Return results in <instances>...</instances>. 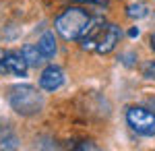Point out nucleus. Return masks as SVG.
<instances>
[{
	"mask_svg": "<svg viewBox=\"0 0 155 151\" xmlns=\"http://www.w3.org/2000/svg\"><path fill=\"white\" fill-rule=\"evenodd\" d=\"M81 48L95 54H110L120 42V29L114 23H106L101 19L91 21L81 35Z\"/></svg>",
	"mask_w": 155,
	"mask_h": 151,
	"instance_id": "nucleus-1",
	"label": "nucleus"
},
{
	"mask_svg": "<svg viewBox=\"0 0 155 151\" xmlns=\"http://www.w3.org/2000/svg\"><path fill=\"white\" fill-rule=\"evenodd\" d=\"M8 104L11 108L21 114V116H33V114H39L41 108H44V97L41 93L37 91L33 85H15L8 93Z\"/></svg>",
	"mask_w": 155,
	"mask_h": 151,
	"instance_id": "nucleus-2",
	"label": "nucleus"
},
{
	"mask_svg": "<svg viewBox=\"0 0 155 151\" xmlns=\"http://www.w3.org/2000/svg\"><path fill=\"white\" fill-rule=\"evenodd\" d=\"M89 23H91V17L87 15V11L79 6H71L56 17L54 27L64 39H81V35L85 33Z\"/></svg>",
	"mask_w": 155,
	"mask_h": 151,
	"instance_id": "nucleus-3",
	"label": "nucleus"
},
{
	"mask_svg": "<svg viewBox=\"0 0 155 151\" xmlns=\"http://www.w3.org/2000/svg\"><path fill=\"white\" fill-rule=\"evenodd\" d=\"M126 124L141 137H155V114L141 106H130L126 110Z\"/></svg>",
	"mask_w": 155,
	"mask_h": 151,
	"instance_id": "nucleus-4",
	"label": "nucleus"
},
{
	"mask_svg": "<svg viewBox=\"0 0 155 151\" xmlns=\"http://www.w3.org/2000/svg\"><path fill=\"white\" fill-rule=\"evenodd\" d=\"M29 62L19 50H0V75H15L25 77Z\"/></svg>",
	"mask_w": 155,
	"mask_h": 151,
	"instance_id": "nucleus-5",
	"label": "nucleus"
},
{
	"mask_svg": "<svg viewBox=\"0 0 155 151\" xmlns=\"http://www.w3.org/2000/svg\"><path fill=\"white\" fill-rule=\"evenodd\" d=\"M62 85H64V72H62L60 66L50 64V66H46V69L41 70V75H39V87L44 91H58Z\"/></svg>",
	"mask_w": 155,
	"mask_h": 151,
	"instance_id": "nucleus-6",
	"label": "nucleus"
},
{
	"mask_svg": "<svg viewBox=\"0 0 155 151\" xmlns=\"http://www.w3.org/2000/svg\"><path fill=\"white\" fill-rule=\"evenodd\" d=\"M37 48L41 50V54L46 56V60L52 58V56L56 54V39H54V33L46 31V33L39 37V42H37Z\"/></svg>",
	"mask_w": 155,
	"mask_h": 151,
	"instance_id": "nucleus-7",
	"label": "nucleus"
},
{
	"mask_svg": "<svg viewBox=\"0 0 155 151\" xmlns=\"http://www.w3.org/2000/svg\"><path fill=\"white\" fill-rule=\"evenodd\" d=\"M21 52H23L25 58H27L29 66H39V64H44V60H46V56L41 54V50L37 48V44H35V46H33V44H29V46H25Z\"/></svg>",
	"mask_w": 155,
	"mask_h": 151,
	"instance_id": "nucleus-8",
	"label": "nucleus"
},
{
	"mask_svg": "<svg viewBox=\"0 0 155 151\" xmlns=\"http://www.w3.org/2000/svg\"><path fill=\"white\" fill-rule=\"evenodd\" d=\"M126 15H128L130 19H143V17L149 15V11H147L145 4H130V6L126 8Z\"/></svg>",
	"mask_w": 155,
	"mask_h": 151,
	"instance_id": "nucleus-9",
	"label": "nucleus"
},
{
	"mask_svg": "<svg viewBox=\"0 0 155 151\" xmlns=\"http://www.w3.org/2000/svg\"><path fill=\"white\" fill-rule=\"evenodd\" d=\"M143 77H145V79H155V60L145 62V66H143Z\"/></svg>",
	"mask_w": 155,
	"mask_h": 151,
	"instance_id": "nucleus-10",
	"label": "nucleus"
},
{
	"mask_svg": "<svg viewBox=\"0 0 155 151\" xmlns=\"http://www.w3.org/2000/svg\"><path fill=\"white\" fill-rule=\"evenodd\" d=\"M149 46H151V50L155 52V33H151V37H149Z\"/></svg>",
	"mask_w": 155,
	"mask_h": 151,
	"instance_id": "nucleus-11",
	"label": "nucleus"
},
{
	"mask_svg": "<svg viewBox=\"0 0 155 151\" xmlns=\"http://www.w3.org/2000/svg\"><path fill=\"white\" fill-rule=\"evenodd\" d=\"M74 2H91V4H99V2H106V0H74Z\"/></svg>",
	"mask_w": 155,
	"mask_h": 151,
	"instance_id": "nucleus-12",
	"label": "nucleus"
},
{
	"mask_svg": "<svg viewBox=\"0 0 155 151\" xmlns=\"http://www.w3.org/2000/svg\"><path fill=\"white\" fill-rule=\"evenodd\" d=\"M128 35H130V37H134V35H139V29H130V33H128Z\"/></svg>",
	"mask_w": 155,
	"mask_h": 151,
	"instance_id": "nucleus-13",
	"label": "nucleus"
}]
</instances>
